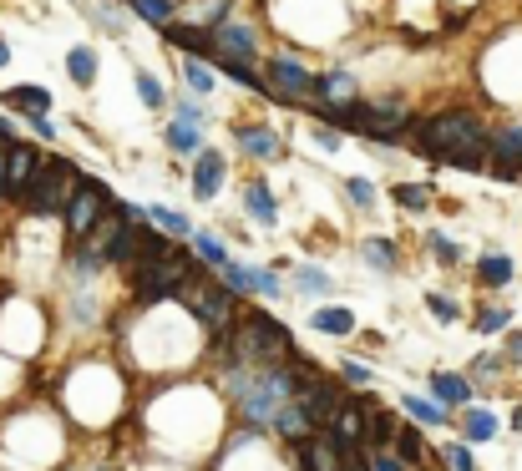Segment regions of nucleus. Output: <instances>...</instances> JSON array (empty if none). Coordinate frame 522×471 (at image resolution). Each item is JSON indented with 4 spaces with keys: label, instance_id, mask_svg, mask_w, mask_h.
I'll list each match as a JSON object with an SVG mask.
<instances>
[{
    "label": "nucleus",
    "instance_id": "obj_1",
    "mask_svg": "<svg viewBox=\"0 0 522 471\" xmlns=\"http://www.w3.org/2000/svg\"><path fill=\"white\" fill-rule=\"evenodd\" d=\"M234 355L254 360V365H284V360H294V340L264 309H249L239 320V335H234Z\"/></svg>",
    "mask_w": 522,
    "mask_h": 471
},
{
    "label": "nucleus",
    "instance_id": "obj_2",
    "mask_svg": "<svg viewBox=\"0 0 522 471\" xmlns=\"http://www.w3.org/2000/svg\"><path fill=\"white\" fill-rule=\"evenodd\" d=\"M411 137H416V152H426V157H436V163H441L452 147H462L472 137H487V132H482L477 112H436V117L411 122Z\"/></svg>",
    "mask_w": 522,
    "mask_h": 471
},
{
    "label": "nucleus",
    "instance_id": "obj_3",
    "mask_svg": "<svg viewBox=\"0 0 522 471\" xmlns=\"http://www.w3.org/2000/svg\"><path fill=\"white\" fill-rule=\"evenodd\" d=\"M77 183H82L77 163H66V157H51V163H41V168L31 173V188L21 193V203H26L31 213H61L66 198L77 193Z\"/></svg>",
    "mask_w": 522,
    "mask_h": 471
},
{
    "label": "nucleus",
    "instance_id": "obj_4",
    "mask_svg": "<svg viewBox=\"0 0 522 471\" xmlns=\"http://www.w3.org/2000/svg\"><path fill=\"white\" fill-rule=\"evenodd\" d=\"M350 127H360L376 142H391L396 132L411 127V112H406V102H350Z\"/></svg>",
    "mask_w": 522,
    "mask_h": 471
},
{
    "label": "nucleus",
    "instance_id": "obj_5",
    "mask_svg": "<svg viewBox=\"0 0 522 471\" xmlns=\"http://www.w3.org/2000/svg\"><path fill=\"white\" fill-rule=\"evenodd\" d=\"M112 208V198H107V188L102 183H92V178H82L77 183V193L66 198V228H71V239H87V233L102 223V213Z\"/></svg>",
    "mask_w": 522,
    "mask_h": 471
},
{
    "label": "nucleus",
    "instance_id": "obj_6",
    "mask_svg": "<svg viewBox=\"0 0 522 471\" xmlns=\"http://www.w3.org/2000/svg\"><path fill=\"white\" fill-rule=\"evenodd\" d=\"M183 284H188V264H183L178 249L163 254V259H142V269H137V289H142V299H168V294L183 289Z\"/></svg>",
    "mask_w": 522,
    "mask_h": 471
},
{
    "label": "nucleus",
    "instance_id": "obj_7",
    "mask_svg": "<svg viewBox=\"0 0 522 471\" xmlns=\"http://www.w3.org/2000/svg\"><path fill=\"white\" fill-rule=\"evenodd\" d=\"M234 289L229 284H188V309L198 314V320L208 325V330H223L234 320Z\"/></svg>",
    "mask_w": 522,
    "mask_h": 471
},
{
    "label": "nucleus",
    "instance_id": "obj_8",
    "mask_svg": "<svg viewBox=\"0 0 522 471\" xmlns=\"http://www.w3.org/2000/svg\"><path fill=\"white\" fill-rule=\"evenodd\" d=\"M345 456H350V446L330 426H320V431H310L300 441V471H345L350 466Z\"/></svg>",
    "mask_w": 522,
    "mask_h": 471
},
{
    "label": "nucleus",
    "instance_id": "obj_9",
    "mask_svg": "<svg viewBox=\"0 0 522 471\" xmlns=\"http://www.w3.org/2000/svg\"><path fill=\"white\" fill-rule=\"evenodd\" d=\"M315 82H320V76H315V71H305L294 56H269V87H274L284 102L310 97V92H315Z\"/></svg>",
    "mask_w": 522,
    "mask_h": 471
},
{
    "label": "nucleus",
    "instance_id": "obj_10",
    "mask_svg": "<svg viewBox=\"0 0 522 471\" xmlns=\"http://www.w3.org/2000/svg\"><path fill=\"white\" fill-rule=\"evenodd\" d=\"M36 168H41L36 147H26V142H11V147H6V157H0V193L21 198V193L31 188V173H36Z\"/></svg>",
    "mask_w": 522,
    "mask_h": 471
},
{
    "label": "nucleus",
    "instance_id": "obj_11",
    "mask_svg": "<svg viewBox=\"0 0 522 471\" xmlns=\"http://www.w3.org/2000/svg\"><path fill=\"white\" fill-rule=\"evenodd\" d=\"M294 401L305 406V416L315 421V431H320V426H330V421H335V411L345 406V396H340V390H335L330 380H320V375H315V380H305Z\"/></svg>",
    "mask_w": 522,
    "mask_h": 471
},
{
    "label": "nucleus",
    "instance_id": "obj_12",
    "mask_svg": "<svg viewBox=\"0 0 522 471\" xmlns=\"http://www.w3.org/2000/svg\"><path fill=\"white\" fill-rule=\"evenodd\" d=\"M208 36H213V51L218 56H234V61H249V66L259 61V41L239 21H218V26H208Z\"/></svg>",
    "mask_w": 522,
    "mask_h": 471
},
{
    "label": "nucleus",
    "instance_id": "obj_13",
    "mask_svg": "<svg viewBox=\"0 0 522 471\" xmlns=\"http://www.w3.org/2000/svg\"><path fill=\"white\" fill-rule=\"evenodd\" d=\"M492 157H497V178H517V163H522V127H502L497 137H487Z\"/></svg>",
    "mask_w": 522,
    "mask_h": 471
},
{
    "label": "nucleus",
    "instance_id": "obj_14",
    "mask_svg": "<svg viewBox=\"0 0 522 471\" xmlns=\"http://www.w3.org/2000/svg\"><path fill=\"white\" fill-rule=\"evenodd\" d=\"M431 401H441L446 411H452V406H467V401H472L467 375H457V370H436V375H431Z\"/></svg>",
    "mask_w": 522,
    "mask_h": 471
},
{
    "label": "nucleus",
    "instance_id": "obj_15",
    "mask_svg": "<svg viewBox=\"0 0 522 471\" xmlns=\"http://www.w3.org/2000/svg\"><path fill=\"white\" fill-rule=\"evenodd\" d=\"M315 102H330V107H350L355 102V76L350 71H325L320 82H315Z\"/></svg>",
    "mask_w": 522,
    "mask_h": 471
},
{
    "label": "nucleus",
    "instance_id": "obj_16",
    "mask_svg": "<svg viewBox=\"0 0 522 471\" xmlns=\"http://www.w3.org/2000/svg\"><path fill=\"white\" fill-rule=\"evenodd\" d=\"M223 188V152H198V163H193V193L198 198H213Z\"/></svg>",
    "mask_w": 522,
    "mask_h": 471
},
{
    "label": "nucleus",
    "instance_id": "obj_17",
    "mask_svg": "<svg viewBox=\"0 0 522 471\" xmlns=\"http://www.w3.org/2000/svg\"><path fill=\"white\" fill-rule=\"evenodd\" d=\"M0 102H6L11 112H26V117H36V112H51V92H46V87H31V82H21V87H6V92H0Z\"/></svg>",
    "mask_w": 522,
    "mask_h": 471
},
{
    "label": "nucleus",
    "instance_id": "obj_18",
    "mask_svg": "<svg viewBox=\"0 0 522 471\" xmlns=\"http://www.w3.org/2000/svg\"><path fill=\"white\" fill-rule=\"evenodd\" d=\"M330 431H335V436L355 451V446L365 441V396H360L355 406H340V411H335V421H330Z\"/></svg>",
    "mask_w": 522,
    "mask_h": 471
},
{
    "label": "nucleus",
    "instance_id": "obj_19",
    "mask_svg": "<svg viewBox=\"0 0 522 471\" xmlns=\"http://www.w3.org/2000/svg\"><path fill=\"white\" fill-rule=\"evenodd\" d=\"M274 431H279L284 441H294V446H300V441L315 431V421L305 416V406H300V401H284V406H279V416H274Z\"/></svg>",
    "mask_w": 522,
    "mask_h": 471
},
{
    "label": "nucleus",
    "instance_id": "obj_20",
    "mask_svg": "<svg viewBox=\"0 0 522 471\" xmlns=\"http://www.w3.org/2000/svg\"><path fill=\"white\" fill-rule=\"evenodd\" d=\"M396 426H401V421H396L391 411H381V406L365 401V441H360V451H370V446H391Z\"/></svg>",
    "mask_w": 522,
    "mask_h": 471
},
{
    "label": "nucleus",
    "instance_id": "obj_21",
    "mask_svg": "<svg viewBox=\"0 0 522 471\" xmlns=\"http://www.w3.org/2000/svg\"><path fill=\"white\" fill-rule=\"evenodd\" d=\"M234 137H239V152L259 157V163H274V157H279V137L269 127H239Z\"/></svg>",
    "mask_w": 522,
    "mask_h": 471
},
{
    "label": "nucleus",
    "instance_id": "obj_22",
    "mask_svg": "<svg viewBox=\"0 0 522 471\" xmlns=\"http://www.w3.org/2000/svg\"><path fill=\"white\" fill-rule=\"evenodd\" d=\"M441 163L467 168V173H482V168L492 163V147H487V137H472V142H462V147H452V152H446Z\"/></svg>",
    "mask_w": 522,
    "mask_h": 471
},
{
    "label": "nucleus",
    "instance_id": "obj_23",
    "mask_svg": "<svg viewBox=\"0 0 522 471\" xmlns=\"http://www.w3.org/2000/svg\"><path fill=\"white\" fill-rule=\"evenodd\" d=\"M244 208H249V218H254V223H264V228H274V223H279V203H274L269 183H249V188H244Z\"/></svg>",
    "mask_w": 522,
    "mask_h": 471
},
{
    "label": "nucleus",
    "instance_id": "obj_24",
    "mask_svg": "<svg viewBox=\"0 0 522 471\" xmlns=\"http://www.w3.org/2000/svg\"><path fill=\"white\" fill-rule=\"evenodd\" d=\"M66 76H71L77 87H92V82H97V51H92V46H71V51H66Z\"/></svg>",
    "mask_w": 522,
    "mask_h": 471
},
{
    "label": "nucleus",
    "instance_id": "obj_25",
    "mask_svg": "<svg viewBox=\"0 0 522 471\" xmlns=\"http://www.w3.org/2000/svg\"><path fill=\"white\" fill-rule=\"evenodd\" d=\"M137 223H122L117 218V228H112V239H107V259L112 264H132V254H137Z\"/></svg>",
    "mask_w": 522,
    "mask_h": 471
},
{
    "label": "nucleus",
    "instance_id": "obj_26",
    "mask_svg": "<svg viewBox=\"0 0 522 471\" xmlns=\"http://www.w3.org/2000/svg\"><path fill=\"white\" fill-rule=\"evenodd\" d=\"M142 218H153V223L168 233V239H188V233H193V223H188L178 208H163V203H147V208H142Z\"/></svg>",
    "mask_w": 522,
    "mask_h": 471
},
{
    "label": "nucleus",
    "instance_id": "obj_27",
    "mask_svg": "<svg viewBox=\"0 0 522 471\" xmlns=\"http://www.w3.org/2000/svg\"><path fill=\"white\" fill-rule=\"evenodd\" d=\"M360 254H365V264L376 269V274H396V264H401V254H396V244H391V239H365V244H360Z\"/></svg>",
    "mask_w": 522,
    "mask_h": 471
},
{
    "label": "nucleus",
    "instance_id": "obj_28",
    "mask_svg": "<svg viewBox=\"0 0 522 471\" xmlns=\"http://www.w3.org/2000/svg\"><path fill=\"white\" fill-rule=\"evenodd\" d=\"M401 406H406V416H411V421H421V426H446V421H452V416H446V406H441V401H421V396H406Z\"/></svg>",
    "mask_w": 522,
    "mask_h": 471
},
{
    "label": "nucleus",
    "instance_id": "obj_29",
    "mask_svg": "<svg viewBox=\"0 0 522 471\" xmlns=\"http://www.w3.org/2000/svg\"><path fill=\"white\" fill-rule=\"evenodd\" d=\"M168 147H173L178 157H198V152H203V137H198L193 122H173V127H168Z\"/></svg>",
    "mask_w": 522,
    "mask_h": 471
},
{
    "label": "nucleus",
    "instance_id": "obj_30",
    "mask_svg": "<svg viewBox=\"0 0 522 471\" xmlns=\"http://www.w3.org/2000/svg\"><path fill=\"white\" fill-rule=\"evenodd\" d=\"M462 436H467V441H492V436H497V416L482 411V406H472V411L462 416Z\"/></svg>",
    "mask_w": 522,
    "mask_h": 471
},
{
    "label": "nucleus",
    "instance_id": "obj_31",
    "mask_svg": "<svg viewBox=\"0 0 522 471\" xmlns=\"http://www.w3.org/2000/svg\"><path fill=\"white\" fill-rule=\"evenodd\" d=\"M310 320H315V330H325V335H355V314H350V309H315Z\"/></svg>",
    "mask_w": 522,
    "mask_h": 471
},
{
    "label": "nucleus",
    "instance_id": "obj_32",
    "mask_svg": "<svg viewBox=\"0 0 522 471\" xmlns=\"http://www.w3.org/2000/svg\"><path fill=\"white\" fill-rule=\"evenodd\" d=\"M477 279H482V284H492V289H502V284L512 279V259H502V254L477 259Z\"/></svg>",
    "mask_w": 522,
    "mask_h": 471
},
{
    "label": "nucleus",
    "instance_id": "obj_33",
    "mask_svg": "<svg viewBox=\"0 0 522 471\" xmlns=\"http://www.w3.org/2000/svg\"><path fill=\"white\" fill-rule=\"evenodd\" d=\"M127 6L147 21V26H168L178 11H173V0H127Z\"/></svg>",
    "mask_w": 522,
    "mask_h": 471
},
{
    "label": "nucleus",
    "instance_id": "obj_34",
    "mask_svg": "<svg viewBox=\"0 0 522 471\" xmlns=\"http://www.w3.org/2000/svg\"><path fill=\"white\" fill-rule=\"evenodd\" d=\"M183 82H188L198 97H208V92H213V66H203L198 56H183Z\"/></svg>",
    "mask_w": 522,
    "mask_h": 471
},
{
    "label": "nucleus",
    "instance_id": "obj_35",
    "mask_svg": "<svg viewBox=\"0 0 522 471\" xmlns=\"http://www.w3.org/2000/svg\"><path fill=\"white\" fill-rule=\"evenodd\" d=\"M365 471H411V466L401 461L396 446H370V451H365Z\"/></svg>",
    "mask_w": 522,
    "mask_h": 471
},
{
    "label": "nucleus",
    "instance_id": "obj_36",
    "mask_svg": "<svg viewBox=\"0 0 522 471\" xmlns=\"http://www.w3.org/2000/svg\"><path fill=\"white\" fill-rule=\"evenodd\" d=\"M137 97H142V107H168V92H163V82H158V76L153 71H137Z\"/></svg>",
    "mask_w": 522,
    "mask_h": 471
},
{
    "label": "nucleus",
    "instance_id": "obj_37",
    "mask_svg": "<svg viewBox=\"0 0 522 471\" xmlns=\"http://www.w3.org/2000/svg\"><path fill=\"white\" fill-rule=\"evenodd\" d=\"M218 269H223V284H229L234 294H254V269H244V264H234V259H223Z\"/></svg>",
    "mask_w": 522,
    "mask_h": 471
},
{
    "label": "nucleus",
    "instance_id": "obj_38",
    "mask_svg": "<svg viewBox=\"0 0 522 471\" xmlns=\"http://www.w3.org/2000/svg\"><path fill=\"white\" fill-rule=\"evenodd\" d=\"M294 289H300V294H330V274L325 269H294Z\"/></svg>",
    "mask_w": 522,
    "mask_h": 471
},
{
    "label": "nucleus",
    "instance_id": "obj_39",
    "mask_svg": "<svg viewBox=\"0 0 522 471\" xmlns=\"http://www.w3.org/2000/svg\"><path fill=\"white\" fill-rule=\"evenodd\" d=\"M188 239H193V249L203 254V264H213V269H218L223 259H229V249H223V244L213 239V233H188Z\"/></svg>",
    "mask_w": 522,
    "mask_h": 471
},
{
    "label": "nucleus",
    "instance_id": "obj_40",
    "mask_svg": "<svg viewBox=\"0 0 522 471\" xmlns=\"http://www.w3.org/2000/svg\"><path fill=\"white\" fill-rule=\"evenodd\" d=\"M401 208H426L431 203V188L426 183H396V193H391Z\"/></svg>",
    "mask_w": 522,
    "mask_h": 471
},
{
    "label": "nucleus",
    "instance_id": "obj_41",
    "mask_svg": "<svg viewBox=\"0 0 522 471\" xmlns=\"http://www.w3.org/2000/svg\"><path fill=\"white\" fill-rule=\"evenodd\" d=\"M391 441H396V451H401V461H406V466H416V461H421V436H416L411 426H396V436H391Z\"/></svg>",
    "mask_w": 522,
    "mask_h": 471
},
{
    "label": "nucleus",
    "instance_id": "obj_42",
    "mask_svg": "<svg viewBox=\"0 0 522 471\" xmlns=\"http://www.w3.org/2000/svg\"><path fill=\"white\" fill-rule=\"evenodd\" d=\"M345 198L360 203V208H370V203H376V188H370L365 178H345Z\"/></svg>",
    "mask_w": 522,
    "mask_h": 471
},
{
    "label": "nucleus",
    "instance_id": "obj_43",
    "mask_svg": "<svg viewBox=\"0 0 522 471\" xmlns=\"http://www.w3.org/2000/svg\"><path fill=\"white\" fill-rule=\"evenodd\" d=\"M507 320H512L507 309H482V314H477V330H482V335H497V330H507Z\"/></svg>",
    "mask_w": 522,
    "mask_h": 471
},
{
    "label": "nucleus",
    "instance_id": "obj_44",
    "mask_svg": "<svg viewBox=\"0 0 522 471\" xmlns=\"http://www.w3.org/2000/svg\"><path fill=\"white\" fill-rule=\"evenodd\" d=\"M426 309L436 314V320H441V325H452V320H457V304H452V299H446V294H426Z\"/></svg>",
    "mask_w": 522,
    "mask_h": 471
},
{
    "label": "nucleus",
    "instance_id": "obj_45",
    "mask_svg": "<svg viewBox=\"0 0 522 471\" xmlns=\"http://www.w3.org/2000/svg\"><path fill=\"white\" fill-rule=\"evenodd\" d=\"M446 461H452V471H477V466H472V446H462V441L446 446Z\"/></svg>",
    "mask_w": 522,
    "mask_h": 471
},
{
    "label": "nucleus",
    "instance_id": "obj_46",
    "mask_svg": "<svg viewBox=\"0 0 522 471\" xmlns=\"http://www.w3.org/2000/svg\"><path fill=\"white\" fill-rule=\"evenodd\" d=\"M436 254H441V264H457V244L452 239H446V233H431V239H426Z\"/></svg>",
    "mask_w": 522,
    "mask_h": 471
},
{
    "label": "nucleus",
    "instance_id": "obj_47",
    "mask_svg": "<svg viewBox=\"0 0 522 471\" xmlns=\"http://www.w3.org/2000/svg\"><path fill=\"white\" fill-rule=\"evenodd\" d=\"M497 370H502V360H497V355H477V360H472V375H482V380H492Z\"/></svg>",
    "mask_w": 522,
    "mask_h": 471
},
{
    "label": "nucleus",
    "instance_id": "obj_48",
    "mask_svg": "<svg viewBox=\"0 0 522 471\" xmlns=\"http://www.w3.org/2000/svg\"><path fill=\"white\" fill-rule=\"evenodd\" d=\"M340 375H345L350 385H370V370H365V365H355V360H345V365H340Z\"/></svg>",
    "mask_w": 522,
    "mask_h": 471
},
{
    "label": "nucleus",
    "instance_id": "obj_49",
    "mask_svg": "<svg viewBox=\"0 0 522 471\" xmlns=\"http://www.w3.org/2000/svg\"><path fill=\"white\" fill-rule=\"evenodd\" d=\"M178 122H193V127H198V122H203V107H198V102H178Z\"/></svg>",
    "mask_w": 522,
    "mask_h": 471
},
{
    "label": "nucleus",
    "instance_id": "obj_50",
    "mask_svg": "<svg viewBox=\"0 0 522 471\" xmlns=\"http://www.w3.org/2000/svg\"><path fill=\"white\" fill-rule=\"evenodd\" d=\"M254 289L269 294V299H279V279H274V274H254Z\"/></svg>",
    "mask_w": 522,
    "mask_h": 471
},
{
    "label": "nucleus",
    "instance_id": "obj_51",
    "mask_svg": "<svg viewBox=\"0 0 522 471\" xmlns=\"http://www.w3.org/2000/svg\"><path fill=\"white\" fill-rule=\"evenodd\" d=\"M315 137H320V147H330V152L340 147V132H335V127H315Z\"/></svg>",
    "mask_w": 522,
    "mask_h": 471
},
{
    "label": "nucleus",
    "instance_id": "obj_52",
    "mask_svg": "<svg viewBox=\"0 0 522 471\" xmlns=\"http://www.w3.org/2000/svg\"><path fill=\"white\" fill-rule=\"evenodd\" d=\"M507 360H517V365H522V330H512V335H507Z\"/></svg>",
    "mask_w": 522,
    "mask_h": 471
},
{
    "label": "nucleus",
    "instance_id": "obj_53",
    "mask_svg": "<svg viewBox=\"0 0 522 471\" xmlns=\"http://www.w3.org/2000/svg\"><path fill=\"white\" fill-rule=\"evenodd\" d=\"M11 61V46H6V36H0V66H6Z\"/></svg>",
    "mask_w": 522,
    "mask_h": 471
},
{
    "label": "nucleus",
    "instance_id": "obj_54",
    "mask_svg": "<svg viewBox=\"0 0 522 471\" xmlns=\"http://www.w3.org/2000/svg\"><path fill=\"white\" fill-rule=\"evenodd\" d=\"M507 426H512V431H522V406L512 411V421H507Z\"/></svg>",
    "mask_w": 522,
    "mask_h": 471
},
{
    "label": "nucleus",
    "instance_id": "obj_55",
    "mask_svg": "<svg viewBox=\"0 0 522 471\" xmlns=\"http://www.w3.org/2000/svg\"><path fill=\"white\" fill-rule=\"evenodd\" d=\"M345 471H365V466H355V461H350V466H345Z\"/></svg>",
    "mask_w": 522,
    "mask_h": 471
}]
</instances>
